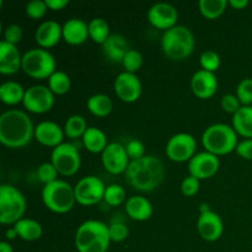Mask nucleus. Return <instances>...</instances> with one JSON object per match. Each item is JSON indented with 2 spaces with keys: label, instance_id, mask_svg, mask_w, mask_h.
<instances>
[{
  "label": "nucleus",
  "instance_id": "obj_34",
  "mask_svg": "<svg viewBox=\"0 0 252 252\" xmlns=\"http://www.w3.org/2000/svg\"><path fill=\"white\" fill-rule=\"evenodd\" d=\"M127 199V193H126V189H123L122 186H120V185L117 184H112L106 186L103 201H105L108 206H121L122 203H126Z\"/></svg>",
  "mask_w": 252,
  "mask_h": 252
},
{
  "label": "nucleus",
  "instance_id": "obj_7",
  "mask_svg": "<svg viewBox=\"0 0 252 252\" xmlns=\"http://www.w3.org/2000/svg\"><path fill=\"white\" fill-rule=\"evenodd\" d=\"M26 207V198L19 189L9 184L0 186V223L14 225L24 218Z\"/></svg>",
  "mask_w": 252,
  "mask_h": 252
},
{
  "label": "nucleus",
  "instance_id": "obj_17",
  "mask_svg": "<svg viewBox=\"0 0 252 252\" xmlns=\"http://www.w3.org/2000/svg\"><path fill=\"white\" fill-rule=\"evenodd\" d=\"M197 231L206 241H217L220 239L224 231V224L220 216L213 211L199 214L197 219Z\"/></svg>",
  "mask_w": 252,
  "mask_h": 252
},
{
  "label": "nucleus",
  "instance_id": "obj_20",
  "mask_svg": "<svg viewBox=\"0 0 252 252\" xmlns=\"http://www.w3.org/2000/svg\"><path fill=\"white\" fill-rule=\"evenodd\" d=\"M63 38V25L56 20H46L37 26L34 39L41 48H51Z\"/></svg>",
  "mask_w": 252,
  "mask_h": 252
},
{
  "label": "nucleus",
  "instance_id": "obj_1",
  "mask_svg": "<svg viewBox=\"0 0 252 252\" xmlns=\"http://www.w3.org/2000/svg\"><path fill=\"white\" fill-rule=\"evenodd\" d=\"M34 127L26 112L17 108L4 111L0 115V142L11 149H19L34 138Z\"/></svg>",
  "mask_w": 252,
  "mask_h": 252
},
{
  "label": "nucleus",
  "instance_id": "obj_39",
  "mask_svg": "<svg viewBox=\"0 0 252 252\" xmlns=\"http://www.w3.org/2000/svg\"><path fill=\"white\" fill-rule=\"evenodd\" d=\"M48 6L46 4V0H31L26 4L25 11L26 15L31 19H41L46 15Z\"/></svg>",
  "mask_w": 252,
  "mask_h": 252
},
{
  "label": "nucleus",
  "instance_id": "obj_27",
  "mask_svg": "<svg viewBox=\"0 0 252 252\" xmlns=\"http://www.w3.org/2000/svg\"><path fill=\"white\" fill-rule=\"evenodd\" d=\"M17 235L25 241H36L43 234V229L39 221L31 218H22L14 224Z\"/></svg>",
  "mask_w": 252,
  "mask_h": 252
},
{
  "label": "nucleus",
  "instance_id": "obj_46",
  "mask_svg": "<svg viewBox=\"0 0 252 252\" xmlns=\"http://www.w3.org/2000/svg\"><path fill=\"white\" fill-rule=\"evenodd\" d=\"M46 4L48 9L58 11V10L64 9L69 4V0H46Z\"/></svg>",
  "mask_w": 252,
  "mask_h": 252
},
{
  "label": "nucleus",
  "instance_id": "obj_45",
  "mask_svg": "<svg viewBox=\"0 0 252 252\" xmlns=\"http://www.w3.org/2000/svg\"><path fill=\"white\" fill-rule=\"evenodd\" d=\"M236 154L245 160H252V139H244L236 145Z\"/></svg>",
  "mask_w": 252,
  "mask_h": 252
},
{
  "label": "nucleus",
  "instance_id": "obj_10",
  "mask_svg": "<svg viewBox=\"0 0 252 252\" xmlns=\"http://www.w3.org/2000/svg\"><path fill=\"white\" fill-rule=\"evenodd\" d=\"M106 186L101 179L94 175L84 176L74 186L76 202L81 206H94L105 197Z\"/></svg>",
  "mask_w": 252,
  "mask_h": 252
},
{
  "label": "nucleus",
  "instance_id": "obj_14",
  "mask_svg": "<svg viewBox=\"0 0 252 252\" xmlns=\"http://www.w3.org/2000/svg\"><path fill=\"white\" fill-rule=\"evenodd\" d=\"M101 161L106 171L112 175H118L126 172L130 159L125 145L118 142H112L108 143L105 150L101 153Z\"/></svg>",
  "mask_w": 252,
  "mask_h": 252
},
{
  "label": "nucleus",
  "instance_id": "obj_23",
  "mask_svg": "<svg viewBox=\"0 0 252 252\" xmlns=\"http://www.w3.org/2000/svg\"><path fill=\"white\" fill-rule=\"evenodd\" d=\"M129 49L127 38L120 33H111V36L102 44L103 56L113 63H122Z\"/></svg>",
  "mask_w": 252,
  "mask_h": 252
},
{
  "label": "nucleus",
  "instance_id": "obj_28",
  "mask_svg": "<svg viewBox=\"0 0 252 252\" xmlns=\"http://www.w3.org/2000/svg\"><path fill=\"white\" fill-rule=\"evenodd\" d=\"M26 89L20 83L14 80H7L0 85V100L6 105H17L22 102Z\"/></svg>",
  "mask_w": 252,
  "mask_h": 252
},
{
  "label": "nucleus",
  "instance_id": "obj_30",
  "mask_svg": "<svg viewBox=\"0 0 252 252\" xmlns=\"http://www.w3.org/2000/svg\"><path fill=\"white\" fill-rule=\"evenodd\" d=\"M89 34L95 43L102 46L106 39L111 36L110 25L102 17H94L89 22Z\"/></svg>",
  "mask_w": 252,
  "mask_h": 252
},
{
  "label": "nucleus",
  "instance_id": "obj_16",
  "mask_svg": "<svg viewBox=\"0 0 252 252\" xmlns=\"http://www.w3.org/2000/svg\"><path fill=\"white\" fill-rule=\"evenodd\" d=\"M148 21L150 25L160 30H169L176 26L179 20V11L169 2H155L148 10Z\"/></svg>",
  "mask_w": 252,
  "mask_h": 252
},
{
  "label": "nucleus",
  "instance_id": "obj_42",
  "mask_svg": "<svg viewBox=\"0 0 252 252\" xmlns=\"http://www.w3.org/2000/svg\"><path fill=\"white\" fill-rule=\"evenodd\" d=\"M220 106L225 112L235 115V113L240 110V107L243 105H241V102L239 101L238 96L234 95V94H226V95H224L223 97H221Z\"/></svg>",
  "mask_w": 252,
  "mask_h": 252
},
{
  "label": "nucleus",
  "instance_id": "obj_48",
  "mask_svg": "<svg viewBox=\"0 0 252 252\" xmlns=\"http://www.w3.org/2000/svg\"><path fill=\"white\" fill-rule=\"evenodd\" d=\"M5 236H6L7 240H14L15 238H17V231L16 229L14 228V226H11V228H7L6 231H5Z\"/></svg>",
  "mask_w": 252,
  "mask_h": 252
},
{
  "label": "nucleus",
  "instance_id": "obj_8",
  "mask_svg": "<svg viewBox=\"0 0 252 252\" xmlns=\"http://www.w3.org/2000/svg\"><path fill=\"white\" fill-rule=\"evenodd\" d=\"M22 70L33 79H48L57 70V62L47 49L31 48L22 54Z\"/></svg>",
  "mask_w": 252,
  "mask_h": 252
},
{
  "label": "nucleus",
  "instance_id": "obj_35",
  "mask_svg": "<svg viewBox=\"0 0 252 252\" xmlns=\"http://www.w3.org/2000/svg\"><path fill=\"white\" fill-rule=\"evenodd\" d=\"M199 64H201L202 69H204V70L216 73L219 69V66H220V57L213 49H207V51L201 53Z\"/></svg>",
  "mask_w": 252,
  "mask_h": 252
},
{
  "label": "nucleus",
  "instance_id": "obj_41",
  "mask_svg": "<svg viewBox=\"0 0 252 252\" xmlns=\"http://www.w3.org/2000/svg\"><path fill=\"white\" fill-rule=\"evenodd\" d=\"M22 34H24V31H22V27L20 25L10 24L4 30V41L16 46L22 39Z\"/></svg>",
  "mask_w": 252,
  "mask_h": 252
},
{
  "label": "nucleus",
  "instance_id": "obj_47",
  "mask_svg": "<svg viewBox=\"0 0 252 252\" xmlns=\"http://www.w3.org/2000/svg\"><path fill=\"white\" fill-rule=\"evenodd\" d=\"M229 5H231L235 9L241 10L249 5V0H229Z\"/></svg>",
  "mask_w": 252,
  "mask_h": 252
},
{
  "label": "nucleus",
  "instance_id": "obj_12",
  "mask_svg": "<svg viewBox=\"0 0 252 252\" xmlns=\"http://www.w3.org/2000/svg\"><path fill=\"white\" fill-rule=\"evenodd\" d=\"M54 100V94L48 86L33 85L26 89L22 105L32 113H46L52 110Z\"/></svg>",
  "mask_w": 252,
  "mask_h": 252
},
{
  "label": "nucleus",
  "instance_id": "obj_6",
  "mask_svg": "<svg viewBox=\"0 0 252 252\" xmlns=\"http://www.w3.org/2000/svg\"><path fill=\"white\" fill-rule=\"evenodd\" d=\"M43 204L54 213H68L76 203L74 187L64 180H57L42 189Z\"/></svg>",
  "mask_w": 252,
  "mask_h": 252
},
{
  "label": "nucleus",
  "instance_id": "obj_4",
  "mask_svg": "<svg viewBox=\"0 0 252 252\" xmlns=\"http://www.w3.org/2000/svg\"><path fill=\"white\" fill-rule=\"evenodd\" d=\"M196 46L194 34L184 25L166 30L161 37V49L171 61H184L189 57Z\"/></svg>",
  "mask_w": 252,
  "mask_h": 252
},
{
  "label": "nucleus",
  "instance_id": "obj_50",
  "mask_svg": "<svg viewBox=\"0 0 252 252\" xmlns=\"http://www.w3.org/2000/svg\"><path fill=\"white\" fill-rule=\"evenodd\" d=\"M199 211H201V213H206V212L212 211V209H211V207H209L208 203H202L201 207H199Z\"/></svg>",
  "mask_w": 252,
  "mask_h": 252
},
{
  "label": "nucleus",
  "instance_id": "obj_13",
  "mask_svg": "<svg viewBox=\"0 0 252 252\" xmlns=\"http://www.w3.org/2000/svg\"><path fill=\"white\" fill-rule=\"evenodd\" d=\"M113 90L123 102L132 103L139 100L143 91V85L137 74L122 71L118 74L113 83Z\"/></svg>",
  "mask_w": 252,
  "mask_h": 252
},
{
  "label": "nucleus",
  "instance_id": "obj_36",
  "mask_svg": "<svg viewBox=\"0 0 252 252\" xmlns=\"http://www.w3.org/2000/svg\"><path fill=\"white\" fill-rule=\"evenodd\" d=\"M122 65L125 71L135 74L143 65V56L137 49H129L122 61Z\"/></svg>",
  "mask_w": 252,
  "mask_h": 252
},
{
  "label": "nucleus",
  "instance_id": "obj_33",
  "mask_svg": "<svg viewBox=\"0 0 252 252\" xmlns=\"http://www.w3.org/2000/svg\"><path fill=\"white\" fill-rule=\"evenodd\" d=\"M48 88L54 95H65L71 88L70 76L63 70H56L48 78Z\"/></svg>",
  "mask_w": 252,
  "mask_h": 252
},
{
  "label": "nucleus",
  "instance_id": "obj_15",
  "mask_svg": "<svg viewBox=\"0 0 252 252\" xmlns=\"http://www.w3.org/2000/svg\"><path fill=\"white\" fill-rule=\"evenodd\" d=\"M219 167H220L219 158L206 150L196 153L189 161V175L198 179L199 181L213 177L219 171Z\"/></svg>",
  "mask_w": 252,
  "mask_h": 252
},
{
  "label": "nucleus",
  "instance_id": "obj_44",
  "mask_svg": "<svg viewBox=\"0 0 252 252\" xmlns=\"http://www.w3.org/2000/svg\"><path fill=\"white\" fill-rule=\"evenodd\" d=\"M199 191V180L196 177L189 176L185 177L181 182V192L186 197H193Z\"/></svg>",
  "mask_w": 252,
  "mask_h": 252
},
{
  "label": "nucleus",
  "instance_id": "obj_49",
  "mask_svg": "<svg viewBox=\"0 0 252 252\" xmlns=\"http://www.w3.org/2000/svg\"><path fill=\"white\" fill-rule=\"evenodd\" d=\"M0 252H14V249L7 241H1L0 243Z\"/></svg>",
  "mask_w": 252,
  "mask_h": 252
},
{
  "label": "nucleus",
  "instance_id": "obj_21",
  "mask_svg": "<svg viewBox=\"0 0 252 252\" xmlns=\"http://www.w3.org/2000/svg\"><path fill=\"white\" fill-rule=\"evenodd\" d=\"M22 69V56L15 44L2 39L0 42V73L11 75Z\"/></svg>",
  "mask_w": 252,
  "mask_h": 252
},
{
  "label": "nucleus",
  "instance_id": "obj_29",
  "mask_svg": "<svg viewBox=\"0 0 252 252\" xmlns=\"http://www.w3.org/2000/svg\"><path fill=\"white\" fill-rule=\"evenodd\" d=\"M86 107L96 117H106L112 112L113 102L106 94H95L88 98Z\"/></svg>",
  "mask_w": 252,
  "mask_h": 252
},
{
  "label": "nucleus",
  "instance_id": "obj_24",
  "mask_svg": "<svg viewBox=\"0 0 252 252\" xmlns=\"http://www.w3.org/2000/svg\"><path fill=\"white\" fill-rule=\"evenodd\" d=\"M126 212L133 220L144 221L153 216V204L143 196H132L126 201Z\"/></svg>",
  "mask_w": 252,
  "mask_h": 252
},
{
  "label": "nucleus",
  "instance_id": "obj_37",
  "mask_svg": "<svg viewBox=\"0 0 252 252\" xmlns=\"http://www.w3.org/2000/svg\"><path fill=\"white\" fill-rule=\"evenodd\" d=\"M58 170L51 161L43 162L37 167V177L43 185H48L58 180Z\"/></svg>",
  "mask_w": 252,
  "mask_h": 252
},
{
  "label": "nucleus",
  "instance_id": "obj_19",
  "mask_svg": "<svg viewBox=\"0 0 252 252\" xmlns=\"http://www.w3.org/2000/svg\"><path fill=\"white\" fill-rule=\"evenodd\" d=\"M192 93L202 100H207L214 96L218 89V79L216 73H211L204 69H199L191 78Z\"/></svg>",
  "mask_w": 252,
  "mask_h": 252
},
{
  "label": "nucleus",
  "instance_id": "obj_3",
  "mask_svg": "<svg viewBox=\"0 0 252 252\" xmlns=\"http://www.w3.org/2000/svg\"><path fill=\"white\" fill-rule=\"evenodd\" d=\"M74 244L78 252H107L111 244L108 225L96 219L83 221L76 229Z\"/></svg>",
  "mask_w": 252,
  "mask_h": 252
},
{
  "label": "nucleus",
  "instance_id": "obj_5",
  "mask_svg": "<svg viewBox=\"0 0 252 252\" xmlns=\"http://www.w3.org/2000/svg\"><path fill=\"white\" fill-rule=\"evenodd\" d=\"M238 133L233 126L225 123H214L208 126L202 134V144L206 152L217 155H225L236 149Z\"/></svg>",
  "mask_w": 252,
  "mask_h": 252
},
{
  "label": "nucleus",
  "instance_id": "obj_26",
  "mask_svg": "<svg viewBox=\"0 0 252 252\" xmlns=\"http://www.w3.org/2000/svg\"><path fill=\"white\" fill-rule=\"evenodd\" d=\"M233 128L238 135L245 139H252V106H241L233 115Z\"/></svg>",
  "mask_w": 252,
  "mask_h": 252
},
{
  "label": "nucleus",
  "instance_id": "obj_32",
  "mask_svg": "<svg viewBox=\"0 0 252 252\" xmlns=\"http://www.w3.org/2000/svg\"><path fill=\"white\" fill-rule=\"evenodd\" d=\"M228 4V0H199L198 7L204 17L214 20L224 14Z\"/></svg>",
  "mask_w": 252,
  "mask_h": 252
},
{
  "label": "nucleus",
  "instance_id": "obj_40",
  "mask_svg": "<svg viewBox=\"0 0 252 252\" xmlns=\"http://www.w3.org/2000/svg\"><path fill=\"white\" fill-rule=\"evenodd\" d=\"M108 231H110V238L111 241L115 243H121L125 241L126 239L129 235V230H128L127 225L121 221H113L108 225Z\"/></svg>",
  "mask_w": 252,
  "mask_h": 252
},
{
  "label": "nucleus",
  "instance_id": "obj_9",
  "mask_svg": "<svg viewBox=\"0 0 252 252\" xmlns=\"http://www.w3.org/2000/svg\"><path fill=\"white\" fill-rule=\"evenodd\" d=\"M51 162L62 176H73L81 166L79 149L73 143H62L54 148L51 154Z\"/></svg>",
  "mask_w": 252,
  "mask_h": 252
},
{
  "label": "nucleus",
  "instance_id": "obj_38",
  "mask_svg": "<svg viewBox=\"0 0 252 252\" xmlns=\"http://www.w3.org/2000/svg\"><path fill=\"white\" fill-rule=\"evenodd\" d=\"M236 96L243 106H252V78H245L236 86Z\"/></svg>",
  "mask_w": 252,
  "mask_h": 252
},
{
  "label": "nucleus",
  "instance_id": "obj_18",
  "mask_svg": "<svg viewBox=\"0 0 252 252\" xmlns=\"http://www.w3.org/2000/svg\"><path fill=\"white\" fill-rule=\"evenodd\" d=\"M64 128L53 121H42L34 127V139L44 147L54 149L64 143Z\"/></svg>",
  "mask_w": 252,
  "mask_h": 252
},
{
  "label": "nucleus",
  "instance_id": "obj_2",
  "mask_svg": "<svg viewBox=\"0 0 252 252\" xmlns=\"http://www.w3.org/2000/svg\"><path fill=\"white\" fill-rule=\"evenodd\" d=\"M126 180L133 189L152 192L162 184L165 177L164 162L155 155H145L132 160L126 170Z\"/></svg>",
  "mask_w": 252,
  "mask_h": 252
},
{
  "label": "nucleus",
  "instance_id": "obj_11",
  "mask_svg": "<svg viewBox=\"0 0 252 252\" xmlns=\"http://www.w3.org/2000/svg\"><path fill=\"white\" fill-rule=\"evenodd\" d=\"M197 140L189 133L180 132L169 138L165 147L167 158L175 162L189 161L196 154Z\"/></svg>",
  "mask_w": 252,
  "mask_h": 252
},
{
  "label": "nucleus",
  "instance_id": "obj_25",
  "mask_svg": "<svg viewBox=\"0 0 252 252\" xmlns=\"http://www.w3.org/2000/svg\"><path fill=\"white\" fill-rule=\"evenodd\" d=\"M81 140H83L84 148L88 152L94 153V154L102 153L108 145L107 135L102 129L97 127H89Z\"/></svg>",
  "mask_w": 252,
  "mask_h": 252
},
{
  "label": "nucleus",
  "instance_id": "obj_22",
  "mask_svg": "<svg viewBox=\"0 0 252 252\" xmlns=\"http://www.w3.org/2000/svg\"><path fill=\"white\" fill-rule=\"evenodd\" d=\"M90 37L89 24L79 17H71L63 24V39L71 46H78L86 42Z\"/></svg>",
  "mask_w": 252,
  "mask_h": 252
},
{
  "label": "nucleus",
  "instance_id": "obj_43",
  "mask_svg": "<svg viewBox=\"0 0 252 252\" xmlns=\"http://www.w3.org/2000/svg\"><path fill=\"white\" fill-rule=\"evenodd\" d=\"M126 150H127V154L129 157L130 161L132 160L140 159V158L145 157V147L140 140L138 139H132L125 145Z\"/></svg>",
  "mask_w": 252,
  "mask_h": 252
},
{
  "label": "nucleus",
  "instance_id": "obj_31",
  "mask_svg": "<svg viewBox=\"0 0 252 252\" xmlns=\"http://www.w3.org/2000/svg\"><path fill=\"white\" fill-rule=\"evenodd\" d=\"M64 133L65 137L70 138V139H78V138H83L85 134L86 129H88V123L86 120L81 115H71L70 117L66 118L65 125H64Z\"/></svg>",
  "mask_w": 252,
  "mask_h": 252
}]
</instances>
